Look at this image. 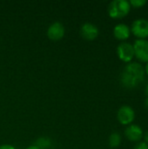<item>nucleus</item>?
<instances>
[{
  "instance_id": "f8f14e48",
  "label": "nucleus",
  "mask_w": 148,
  "mask_h": 149,
  "mask_svg": "<svg viewBox=\"0 0 148 149\" xmlns=\"http://www.w3.org/2000/svg\"><path fill=\"white\" fill-rule=\"evenodd\" d=\"M35 146L39 149H48L51 147V141L48 137H40L36 141Z\"/></svg>"
},
{
  "instance_id": "1a4fd4ad",
  "label": "nucleus",
  "mask_w": 148,
  "mask_h": 149,
  "mask_svg": "<svg viewBox=\"0 0 148 149\" xmlns=\"http://www.w3.org/2000/svg\"><path fill=\"white\" fill-rule=\"evenodd\" d=\"M125 135L127 138V140H129L130 141L138 142L143 138L144 133H143L142 128L140 126L131 124L126 128Z\"/></svg>"
},
{
  "instance_id": "6ab92c4d",
  "label": "nucleus",
  "mask_w": 148,
  "mask_h": 149,
  "mask_svg": "<svg viewBox=\"0 0 148 149\" xmlns=\"http://www.w3.org/2000/svg\"><path fill=\"white\" fill-rule=\"evenodd\" d=\"M145 106H146V107H147L148 108V96L147 98L146 99V100H145Z\"/></svg>"
},
{
  "instance_id": "dca6fc26",
  "label": "nucleus",
  "mask_w": 148,
  "mask_h": 149,
  "mask_svg": "<svg viewBox=\"0 0 148 149\" xmlns=\"http://www.w3.org/2000/svg\"><path fill=\"white\" fill-rule=\"evenodd\" d=\"M143 137H144V140H145V141L144 142H146L147 144H148V130L144 134V135H143Z\"/></svg>"
},
{
  "instance_id": "f257e3e1",
  "label": "nucleus",
  "mask_w": 148,
  "mask_h": 149,
  "mask_svg": "<svg viewBox=\"0 0 148 149\" xmlns=\"http://www.w3.org/2000/svg\"><path fill=\"white\" fill-rule=\"evenodd\" d=\"M145 78V69L140 63H128L120 74V82L127 89H133L139 86Z\"/></svg>"
},
{
  "instance_id": "2eb2a0df",
  "label": "nucleus",
  "mask_w": 148,
  "mask_h": 149,
  "mask_svg": "<svg viewBox=\"0 0 148 149\" xmlns=\"http://www.w3.org/2000/svg\"><path fill=\"white\" fill-rule=\"evenodd\" d=\"M0 149H16L12 145L10 144H3L0 146Z\"/></svg>"
},
{
  "instance_id": "20e7f679",
  "label": "nucleus",
  "mask_w": 148,
  "mask_h": 149,
  "mask_svg": "<svg viewBox=\"0 0 148 149\" xmlns=\"http://www.w3.org/2000/svg\"><path fill=\"white\" fill-rule=\"evenodd\" d=\"M117 55L121 61L130 63L134 57L133 45L127 42L120 43L117 47Z\"/></svg>"
},
{
  "instance_id": "9b49d317",
  "label": "nucleus",
  "mask_w": 148,
  "mask_h": 149,
  "mask_svg": "<svg viewBox=\"0 0 148 149\" xmlns=\"http://www.w3.org/2000/svg\"><path fill=\"white\" fill-rule=\"evenodd\" d=\"M109 146L112 148H117L120 147V145L121 144V135L118 133V132H113L111 134L109 140Z\"/></svg>"
},
{
  "instance_id": "a211bd4d",
  "label": "nucleus",
  "mask_w": 148,
  "mask_h": 149,
  "mask_svg": "<svg viewBox=\"0 0 148 149\" xmlns=\"http://www.w3.org/2000/svg\"><path fill=\"white\" fill-rule=\"evenodd\" d=\"M145 73H147L148 75V62L147 63V65H146V67H145Z\"/></svg>"
},
{
  "instance_id": "0eeeda50",
  "label": "nucleus",
  "mask_w": 148,
  "mask_h": 149,
  "mask_svg": "<svg viewBox=\"0 0 148 149\" xmlns=\"http://www.w3.org/2000/svg\"><path fill=\"white\" fill-rule=\"evenodd\" d=\"M65 26L60 22H54L47 30V36L52 41H58L65 36Z\"/></svg>"
},
{
  "instance_id": "f3484780",
  "label": "nucleus",
  "mask_w": 148,
  "mask_h": 149,
  "mask_svg": "<svg viewBox=\"0 0 148 149\" xmlns=\"http://www.w3.org/2000/svg\"><path fill=\"white\" fill-rule=\"evenodd\" d=\"M26 149H39L38 148H37L35 145H32V146H30V147H28Z\"/></svg>"
},
{
  "instance_id": "6e6552de",
  "label": "nucleus",
  "mask_w": 148,
  "mask_h": 149,
  "mask_svg": "<svg viewBox=\"0 0 148 149\" xmlns=\"http://www.w3.org/2000/svg\"><path fill=\"white\" fill-rule=\"evenodd\" d=\"M99 28L91 23H85L80 28V34L82 38L85 40L92 41L97 38L99 36Z\"/></svg>"
},
{
  "instance_id": "ddd939ff",
  "label": "nucleus",
  "mask_w": 148,
  "mask_h": 149,
  "mask_svg": "<svg viewBox=\"0 0 148 149\" xmlns=\"http://www.w3.org/2000/svg\"><path fill=\"white\" fill-rule=\"evenodd\" d=\"M131 7L133 8H141L143 6H145L147 3V0H131L129 2Z\"/></svg>"
},
{
  "instance_id": "412c9836",
  "label": "nucleus",
  "mask_w": 148,
  "mask_h": 149,
  "mask_svg": "<svg viewBox=\"0 0 148 149\" xmlns=\"http://www.w3.org/2000/svg\"><path fill=\"white\" fill-rule=\"evenodd\" d=\"M147 21H148V20H147Z\"/></svg>"
},
{
  "instance_id": "39448f33",
  "label": "nucleus",
  "mask_w": 148,
  "mask_h": 149,
  "mask_svg": "<svg viewBox=\"0 0 148 149\" xmlns=\"http://www.w3.org/2000/svg\"><path fill=\"white\" fill-rule=\"evenodd\" d=\"M133 45L134 57L143 63L148 62V40L147 39H137Z\"/></svg>"
},
{
  "instance_id": "9d476101",
  "label": "nucleus",
  "mask_w": 148,
  "mask_h": 149,
  "mask_svg": "<svg viewBox=\"0 0 148 149\" xmlns=\"http://www.w3.org/2000/svg\"><path fill=\"white\" fill-rule=\"evenodd\" d=\"M131 34V30L126 24H118L113 28V36L115 38L120 41H125L129 38Z\"/></svg>"
},
{
  "instance_id": "f03ea898",
  "label": "nucleus",
  "mask_w": 148,
  "mask_h": 149,
  "mask_svg": "<svg viewBox=\"0 0 148 149\" xmlns=\"http://www.w3.org/2000/svg\"><path fill=\"white\" fill-rule=\"evenodd\" d=\"M131 10L129 1L126 0H114L112 1L107 8V12L110 17L114 19H120L128 15Z\"/></svg>"
},
{
  "instance_id": "4468645a",
  "label": "nucleus",
  "mask_w": 148,
  "mask_h": 149,
  "mask_svg": "<svg viewBox=\"0 0 148 149\" xmlns=\"http://www.w3.org/2000/svg\"><path fill=\"white\" fill-rule=\"evenodd\" d=\"M133 149H148V144L146 142H139Z\"/></svg>"
},
{
  "instance_id": "aec40b11",
  "label": "nucleus",
  "mask_w": 148,
  "mask_h": 149,
  "mask_svg": "<svg viewBox=\"0 0 148 149\" xmlns=\"http://www.w3.org/2000/svg\"><path fill=\"white\" fill-rule=\"evenodd\" d=\"M146 91H147V94L148 95V84L147 86V87H146Z\"/></svg>"
},
{
  "instance_id": "7ed1b4c3",
  "label": "nucleus",
  "mask_w": 148,
  "mask_h": 149,
  "mask_svg": "<svg viewBox=\"0 0 148 149\" xmlns=\"http://www.w3.org/2000/svg\"><path fill=\"white\" fill-rule=\"evenodd\" d=\"M130 30L139 39H146L148 38V21L144 18L136 19L132 24Z\"/></svg>"
},
{
  "instance_id": "423d86ee",
  "label": "nucleus",
  "mask_w": 148,
  "mask_h": 149,
  "mask_svg": "<svg viewBox=\"0 0 148 149\" xmlns=\"http://www.w3.org/2000/svg\"><path fill=\"white\" fill-rule=\"evenodd\" d=\"M134 118H135L134 110L131 107L126 105L122 106L117 113V119L119 122L124 126L131 125L132 122L134 120Z\"/></svg>"
}]
</instances>
